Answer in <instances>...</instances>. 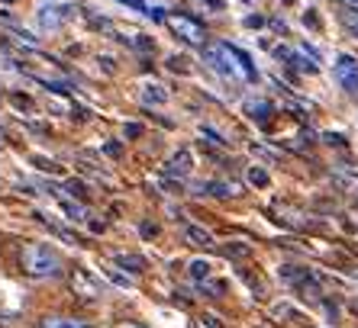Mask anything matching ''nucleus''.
Wrapping results in <instances>:
<instances>
[{
  "label": "nucleus",
  "mask_w": 358,
  "mask_h": 328,
  "mask_svg": "<svg viewBox=\"0 0 358 328\" xmlns=\"http://www.w3.org/2000/svg\"><path fill=\"white\" fill-rule=\"evenodd\" d=\"M203 65L226 84H249L259 77L249 55L239 52L236 45H226V42H207L203 45Z\"/></svg>",
  "instance_id": "obj_1"
},
{
  "label": "nucleus",
  "mask_w": 358,
  "mask_h": 328,
  "mask_svg": "<svg viewBox=\"0 0 358 328\" xmlns=\"http://www.w3.org/2000/svg\"><path fill=\"white\" fill-rule=\"evenodd\" d=\"M20 264H23V271L36 280H49V277H59L62 274V258L55 248L42 245V241H29L23 245L20 251Z\"/></svg>",
  "instance_id": "obj_2"
},
{
  "label": "nucleus",
  "mask_w": 358,
  "mask_h": 328,
  "mask_svg": "<svg viewBox=\"0 0 358 328\" xmlns=\"http://www.w3.org/2000/svg\"><path fill=\"white\" fill-rule=\"evenodd\" d=\"M71 20V3L68 0H39L36 3V23L42 33H55Z\"/></svg>",
  "instance_id": "obj_3"
},
{
  "label": "nucleus",
  "mask_w": 358,
  "mask_h": 328,
  "mask_svg": "<svg viewBox=\"0 0 358 328\" xmlns=\"http://www.w3.org/2000/svg\"><path fill=\"white\" fill-rule=\"evenodd\" d=\"M165 23H168V29L178 36V39H184V42H191V45H207V33H203V26L197 23V20H191V17H184V13H171V17H165Z\"/></svg>",
  "instance_id": "obj_4"
},
{
  "label": "nucleus",
  "mask_w": 358,
  "mask_h": 328,
  "mask_svg": "<svg viewBox=\"0 0 358 328\" xmlns=\"http://www.w3.org/2000/svg\"><path fill=\"white\" fill-rule=\"evenodd\" d=\"M333 77L339 81L342 91L358 94V61L352 55H339L333 65Z\"/></svg>",
  "instance_id": "obj_5"
},
{
  "label": "nucleus",
  "mask_w": 358,
  "mask_h": 328,
  "mask_svg": "<svg viewBox=\"0 0 358 328\" xmlns=\"http://www.w3.org/2000/svg\"><path fill=\"white\" fill-rule=\"evenodd\" d=\"M191 171H194L191 148H178L175 155L168 158V164H165V174H168V177H178V181H184V177H187Z\"/></svg>",
  "instance_id": "obj_6"
},
{
  "label": "nucleus",
  "mask_w": 358,
  "mask_h": 328,
  "mask_svg": "<svg viewBox=\"0 0 358 328\" xmlns=\"http://www.w3.org/2000/svg\"><path fill=\"white\" fill-rule=\"evenodd\" d=\"M139 100L145 103V107H165V103H168V91L162 87V84H155V81H145L139 87Z\"/></svg>",
  "instance_id": "obj_7"
},
{
  "label": "nucleus",
  "mask_w": 358,
  "mask_h": 328,
  "mask_svg": "<svg viewBox=\"0 0 358 328\" xmlns=\"http://www.w3.org/2000/svg\"><path fill=\"white\" fill-rule=\"evenodd\" d=\"M71 287H75V293L91 296V299L103 293V287H100V283L91 277V274H84V271H75V274H71Z\"/></svg>",
  "instance_id": "obj_8"
},
{
  "label": "nucleus",
  "mask_w": 358,
  "mask_h": 328,
  "mask_svg": "<svg viewBox=\"0 0 358 328\" xmlns=\"http://www.w3.org/2000/svg\"><path fill=\"white\" fill-rule=\"evenodd\" d=\"M200 190H203V193H213V197H239L242 193V187L233 181H207Z\"/></svg>",
  "instance_id": "obj_9"
},
{
  "label": "nucleus",
  "mask_w": 358,
  "mask_h": 328,
  "mask_svg": "<svg viewBox=\"0 0 358 328\" xmlns=\"http://www.w3.org/2000/svg\"><path fill=\"white\" fill-rule=\"evenodd\" d=\"M113 264L126 274H142L145 271V258H139V255H113Z\"/></svg>",
  "instance_id": "obj_10"
},
{
  "label": "nucleus",
  "mask_w": 358,
  "mask_h": 328,
  "mask_svg": "<svg viewBox=\"0 0 358 328\" xmlns=\"http://www.w3.org/2000/svg\"><path fill=\"white\" fill-rule=\"evenodd\" d=\"M184 238H187L191 245H197V248H210V245H213V235H210L207 229H200V225H184Z\"/></svg>",
  "instance_id": "obj_11"
},
{
  "label": "nucleus",
  "mask_w": 358,
  "mask_h": 328,
  "mask_svg": "<svg viewBox=\"0 0 358 328\" xmlns=\"http://www.w3.org/2000/svg\"><path fill=\"white\" fill-rule=\"evenodd\" d=\"M59 206H62V213H65V219H71V222H87V209H84L81 203H71V200L59 197Z\"/></svg>",
  "instance_id": "obj_12"
},
{
  "label": "nucleus",
  "mask_w": 358,
  "mask_h": 328,
  "mask_svg": "<svg viewBox=\"0 0 358 328\" xmlns=\"http://www.w3.org/2000/svg\"><path fill=\"white\" fill-rule=\"evenodd\" d=\"M245 181H249L252 187H268V184H271V177H268L265 167H259V164H252L249 171H245Z\"/></svg>",
  "instance_id": "obj_13"
},
{
  "label": "nucleus",
  "mask_w": 358,
  "mask_h": 328,
  "mask_svg": "<svg viewBox=\"0 0 358 328\" xmlns=\"http://www.w3.org/2000/svg\"><path fill=\"white\" fill-rule=\"evenodd\" d=\"M42 328H81L75 319H62V315H45L42 319Z\"/></svg>",
  "instance_id": "obj_14"
},
{
  "label": "nucleus",
  "mask_w": 358,
  "mask_h": 328,
  "mask_svg": "<svg viewBox=\"0 0 358 328\" xmlns=\"http://www.w3.org/2000/svg\"><path fill=\"white\" fill-rule=\"evenodd\" d=\"M339 20H342V26L349 29V36H352V39H358V13H352V10H342V13H339Z\"/></svg>",
  "instance_id": "obj_15"
},
{
  "label": "nucleus",
  "mask_w": 358,
  "mask_h": 328,
  "mask_svg": "<svg viewBox=\"0 0 358 328\" xmlns=\"http://www.w3.org/2000/svg\"><path fill=\"white\" fill-rule=\"evenodd\" d=\"M249 116H252V119H268V116H271V103H265V100L249 103Z\"/></svg>",
  "instance_id": "obj_16"
},
{
  "label": "nucleus",
  "mask_w": 358,
  "mask_h": 328,
  "mask_svg": "<svg viewBox=\"0 0 358 328\" xmlns=\"http://www.w3.org/2000/svg\"><path fill=\"white\" fill-rule=\"evenodd\" d=\"M187 271H191V277L200 283V280L210 277V264L207 261H191V267H187Z\"/></svg>",
  "instance_id": "obj_17"
},
{
  "label": "nucleus",
  "mask_w": 358,
  "mask_h": 328,
  "mask_svg": "<svg viewBox=\"0 0 358 328\" xmlns=\"http://www.w3.org/2000/svg\"><path fill=\"white\" fill-rule=\"evenodd\" d=\"M65 190H68V197H78V200L87 197V187L81 181H65Z\"/></svg>",
  "instance_id": "obj_18"
},
{
  "label": "nucleus",
  "mask_w": 358,
  "mask_h": 328,
  "mask_svg": "<svg viewBox=\"0 0 358 328\" xmlns=\"http://www.w3.org/2000/svg\"><path fill=\"white\" fill-rule=\"evenodd\" d=\"M129 42H133V45H136V49H139V52H152V49H155V42H152V39H145V36H142V33H136Z\"/></svg>",
  "instance_id": "obj_19"
},
{
  "label": "nucleus",
  "mask_w": 358,
  "mask_h": 328,
  "mask_svg": "<svg viewBox=\"0 0 358 328\" xmlns=\"http://www.w3.org/2000/svg\"><path fill=\"white\" fill-rule=\"evenodd\" d=\"M200 132H203V135H207V139L213 142V145H226V139H223V135H220L217 129H210V126H203V129H200Z\"/></svg>",
  "instance_id": "obj_20"
},
{
  "label": "nucleus",
  "mask_w": 358,
  "mask_h": 328,
  "mask_svg": "<svg viewBox=\"0 0 358 328\" xmlns=\"http://www.w3.org/2000/svg\"><path fill=\"white\" fill-rule=\"evenodd\" d=\"M123 135H126V139H136V135H142V126L139 123H126L123 126Z\"/></svg>",
  "instance_id": "obj_21"
},
{
  "label": "nucleus",
  "mask_w": 358,
  "mask_h": 328,
  "mask_svg": "<svg viewBox=\"0 0 358 328\" xmlns=\"http://www.w3.org/2000/svg\"><path fill=\"white\" fill-rule=\"evenodd\" d=\"M103 151H107L110 158H120V155H123V145H120V142H107V145H103Z\"/></svg>",
  "instance_id": "obj_22"
},
{
  "label": "nucleus",
  "mask_w": 358,
  "mask_h": 328,
  "mask_svg": "<svg viewBox=\"0 0 358 328\" xmlns=\"http://www.w3.org/2000/svg\"><path fill=\"white\" fill-rule=\"evenodd\" d=\"M200 325H203V328H223V322H220L217 315H203V319H200Z\"/></svg>",
  "instance_id": "obj_23"
},
{
  "label": "nucleus",
  "mask_w": 358,
  "mask_h": 328,
  "mask_svg": "<svg viewBox=\"0 0 358 328\" xmlns=\"http://www.w3.org/2000/svg\"><path fill=\"white\" fill-rule=\"evenodd\" d=\"M33 164H36V167H42V171H55V164L45 161V158H33Z\"/></svg>",
  "instance_id": "obj_24"
},
{
  "label": "nucleus",
  "mask_w": 358,
  "mask_h": 328,
  "mask_svg": "<svg viewBox=\"0 0 358 328\" xmlns=\"http://www.w3.org/2000/svg\"><path fill=\"white\" fill-rule=\"evenodd\" d=\"M110 277L117 280L120 287H129V277H126V274H120V271H110Z\"/></svg>",
  "instance_id": "obj_25"
},
{
  "label": "nucleus",
  "mask_w": 358,
  "mask_h": 328,
  "mask_svg": "<svg viewBox=\"0 0 358 328\" xmlns=\"http://www.w3.org/2000/svg\"><path fill=\"white\" fill-rule=\"evenodd\" d=\"M13 103H17V107H23V110H33V103H29L26 97H20V94H13Z\"/></svg>",
  "instance_id": "obj_26"
},
{
  "label": "nucleus",
  "mask_w": 358,
  "mask_h": 328,
  "mask_svg": "<svg viewBox=\"0 0 358 328\" xmlns=\"http://www.w3.org/2000/svg\"><path fill=\"white\" fill-rule=\"evenodd\" d=\"M342 10H352V13H358V0H339Z\"/></svg>",
  "instance_id": "obj_27"
},
{
  "label": "nucleus",
  "mask_w": 358,
  "mask_h": 328,
  "mask_svg": "<svg viewBox=\"0 0 358 328\" xmlns=\"http://www.w3.org/2000/svg\"><path fill=\"white\" fill-rule=\"evenodd\" d=\"M275 315H291V306L284 303V306H275Z\"/></svg>",
  "instance_id": "obj_28"
},
{
  "label": "nucleus",
  "mask_w": 358,
  "mask_h": 328,
  "mask_svg": "<svg viewBox=\"0 0 358 328\" xmlns=\"http://www.w3.org/2000/svg\"><path fill=\"white\" fill-rule=\"evenodd\" d=\"M207 3H210V7H213V10H220V7H223V3H220V0H207Z\"/></svg>",
  "instance_id": "obj_29"
},
{
  "label": "nucleus",
  "mask_w": 358,
  "mask_h": 328,
  "mask_svg": "<svg viewBox=\"0 0 358 328\" xmlns=\"http://www.w3.org/2000/svg\"><path fill=\"white\" fill-rule=\"evenodd\" d=\"M123 328H142V325H136V322H129V325H123Z\"/></svg>",
  "instance_id": "obj_30"
},
{
  "label": "nucleus",
  "mask_w": 358,
  "mask_h": 328,
  "mask_svg": "<svg viewBox=\"0 0 358 328\" xmlns=\"http://www.w3.org/2000/svg\"><path fill=\"white\" fill-rule=\"evenodd\" d=\"M0 148H3V129H0Z\"/></svg>",
  "instance_id": "obj_31"
},
{
  "label": "nucleus",
  "mask_w": 358,
  "mask_h": 328,
  "mask_svg": "<svg viewBox=\"0 0 358 328\" xmlns=\"http://www.w3.org/2000/svg\"><path fill=\"white\" fill-rule=\"evenodd\" d=\"M0 3H13V0H0Z\"/></svg>",
  "instance_id": "obj_32"
}]
</instances>
